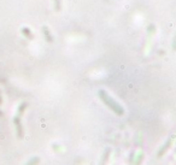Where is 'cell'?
Listing matches in <instances>:
<instances>
[{
	"mask_svg": "<svg viewBox=\"0 0 176 165\" xmlns=\"http://www.w3.org/2000/svg\"><path fill=\"white\" fill-rule=\"evenodd\" d=\"M43 33L46 35L47 41H52V40H53V39H52V35H51V33L48 32V28H47V27H43Z\"/></svg>",
	"mask_w": 176,
	"mask_h": 165,
	"instance_id": "cell-3",
	"label": "cell"
},
{
	"mask_svg": "<svg viewBox=\"0 0 176 165\" xmlns=\"http://www.w3.org/2000/svg\"><path fill=\"white\" fill-rule=\"evenodd\" d=\"M37 163H39V158H34V163H32V162H30L28 165H36Z\"/></svg>",
	"mask_w": 176,
	"mask_h": 165,
	"instance_id": "cell-6",
	"label": "cell"
},
{
	"mask_svg": "<svg viewBox=\"0 0 176 165\" xmlns=\"http://www.w3.org/2000/svg\"><path fill=\"white\" fill-rule=\"evenodd\" d=\"M0 104H1V99H0Z\"/></svg>",
	"mask_w": 176,
	"mask_h": 165,
	"instance_id": "cell-7",
	"label": "cell"
},
{
	"mask_svg": "<svg viewBox=\"0 0 176 165\" xmlns=\"http://www.w3.org/2000/svg\"><path fill=\"white\" fill-rule=\"evenodd\" d=\"M54 1H56V10H57V11H59V10H60L62 4H60V1H59V0H54Z\"/></svg>",
	"mask_w": 176,
	"mask_h": 165,
	"instance_id": "cell-5",
	"label": "cell"
},
{
	"mask_svg": "<svg viewBox=\"0 0 176 165\" xmlns=\"http://www.w3.org/2000/svg\"><path fill=\"white\" fill-rule=\"evenodd\" d=\"M99 97H100L102 100L105 102L106 106H109V107H110L115 113H117V115H119V116L123 115V112H124L123 108H122V107H121V106H119L115 100L112 99L111 97H109V94H106L104 91H100V92H99Z\"/></svg>",
	"mask_w": 176,
	"mask_h": 165,
	"instance_id": "cell-1",
	"label": "cell"
},
{
	"mask_svg": "<svg viewBox=\"0 0 176 165\" xmlns=\"http://www.w3.org/2000/svg\"><path fill=\"white\" fill-rule=\"evenodd\" d=\"M27 107V104L26 102H23L21 106H19V108H18V113H17V116L15 117V124H16V128H17V134H18V137L21 139L22 136H23V128H22V124H21V116L23 115V112H24V108Z\"/></svg>",
	"mask_w": 176,
	"mask_h": 165,
	"instance_id": "cell-2",
	"label": "cell"
},
{
	"mask_svg": "<svg viewBox=\"0 0 176 165\" xmlns=\"http://www.w3.org/2000/svg\"><path fill=\"white\" fill-rule=\"evenodd\" d=\"M22 32L27 35V37H28V39H33V37H34V36H33V34L29 33V30H28V29H23Z\"/></svg>",
	"mask_w": 176,
	"mask_h": 165,
	"instance_id": "cell-4",
	"label": "cell"
}]
</instances>
